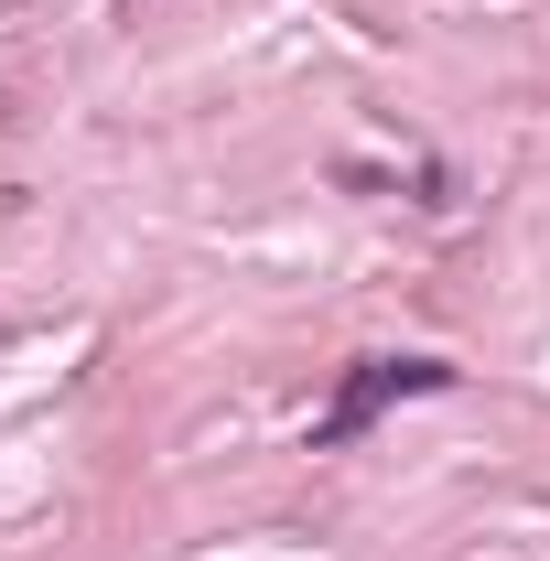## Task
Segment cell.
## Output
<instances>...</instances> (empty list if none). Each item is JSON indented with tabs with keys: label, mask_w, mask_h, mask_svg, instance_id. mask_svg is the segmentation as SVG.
I'll list each match as a JSON object with an SVG mask.
<instances>
[{
	"label": "cell",
	"mask_w": 550,
	"mask_h": 561,
	"mask_svg": "<svg viewBox=\"0 0 550 561\" xmlns=\"http://www.w3.org/2000/svg\"><path fill=\"white\" fill-rule=\"evenodd\" d=\"M432 389H454V367H443V356H356V367L335 378V400H324V421H313V454L367 443L400 400H432Z\"/></svg>",
	"instance_id": "obj_1"
}]
</instances>
